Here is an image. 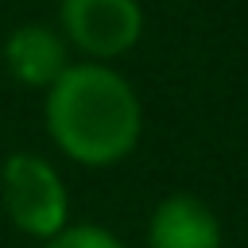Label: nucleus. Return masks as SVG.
Masks as SVG:
<instances>
[{"instance_id":"1","label":"nucleus","mask_w":248,"mask_h":248,"mask_svg":"<svg viewBox=\"0 0 248 248\" xmlns=\"http://www.w3.org/2000/svg\"><path fill=\"white\" fill-rule=\"evenodd\" d=\"M43 124L58 155L85 170H108L140 147L143 101L116 66L74 58L43 93Z\"/></svg>"},{"instance_id":"2","label":"nucleus","mask_w":248,"mask_h":248,"mask_svg":"<svg viewBox=\"0 0 248 248\" xmlns=\"http://www.w3.org/2000/svg\"><path fill=\"white\" fill-rule=\"evenodd\" d=\"M0 209L16 232L46 244L70 225L66 178L46 155L16 151L0 163Z\"/></svg>"},{"instance_id":"3","label":"nucleus","mask_w":248,"mask_h":248,"mask_svg":"<svg viewBox=\"0 0 248 248\" xmlns=\"http://www.w3.org/2000/svg\"><path fill=\"white\" fill-rule=\"evenodd\" d=\"M58 31L85 62H116L143 39L140 0H58Z\"/></svg>"},{"instance_id":"4","label":"nucleus","mask_w":248,"mask_h":248,"mask_svg":"<svg viewBox=\"0 0 248 248\" xmlns=\"http://www.w3.org/2000/svg\"><path fill=\"white\" fill-rule=\"evenodd\" d=\"M0 58L12 81L46 93L62 78V70L74 62V50L58 31V23H19L16 31H8Z\"/></svg>"},{"instance_id":"5","label":"nucleus","mask_w":248,"mask_h":248,"mask_svg":"<svg viewBox=\"0 0 248 248\" xmlns=\"http://www.w3.org/2000/svg\"><path fill=\"white\" fill-rule=\"evenodd\" d=\"M143 240L147 248H225V229L205 198L174 190L155 202Z\"/></svg>"},{"instance_id":"6","label":"nucleus","mask_w":248,"mask_h":248,"mask_svg":"<svg viewBox=\"0 0 248 248\" xmlns=\"http://www.w3.org/2000/svg\"><path fill=\"white\" fill-rule=\"evenodd\" d=\"M43 248H128L108 225L97 221H70L58 236H50Z\"/></svg>"}]
</instances>
